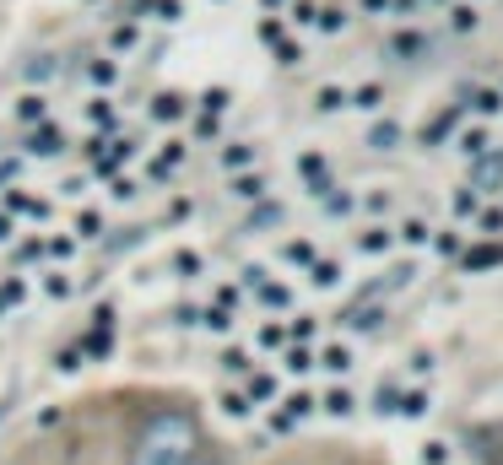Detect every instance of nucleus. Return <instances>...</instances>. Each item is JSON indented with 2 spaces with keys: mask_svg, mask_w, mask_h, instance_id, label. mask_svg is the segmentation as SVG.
<instances>
[{
  "mask_svg": "<svg viewBox=\"0 0 503 465\" xmlns=\"http://www.w3.org/2000/svg\"><path fill=\"white\" fill-rule=\"evenodd\" d=\"M195 455H200V423H195V412L163 406V412H152L135 428V439L125 450V465H195Z\"/></svg>",
  "mask_w": 503,
  "mask_h": 465,
  "instance_id": "obj_1",
  "label": "nucleus"
},
{
  "mask_svg": "<svg viewBox=\"0 0 503 465\" xmlns=\"http://www.w3.org/2000/svg\"><path fill=\"white\" fill-rule=\"evenodd\" d=\"M27 152H33V157H60V152H65V135H60L54 125H38L33 141H27Z\"/></svg>",
  "mask_w": 503,
  "mask_h": 465,
  "instance_id": "obj_2",
  "label": "nucleus"
},
{
  "mask_svg": "<svg viewBox=\"0 0 503 465\" xmlns=\"http://www.w3.org/2000/svg\"><path fill=\"white\" fill-rule=\"evenodd\" d=\"M152 114H157V119H179V114H184V98H179V92H163V98L152 103Z\"/></svg>",
  "mask_w": 503,
  "mask_h": 465,
  "instance_id": "obj_3",
  "label": "nucleus"
},
{
  "mask_svg": "<svg viewBox=\"0 0 503 465\" xmlns=\"http://www.w3.org/2000/svg\"><path fill=\"white\" fill-rule=\"evenodd\" d=\"M5 206H11V211H22V217H43V200H33V195H16V190H5Z\"/></svg>",
  "mask_w": 503,
  "mask_h": 465,
  "instance_id": "obj_4",
  "label": "nucleus"
},
{
  "mask_svg": "<svg viewBox=\"0 0 503 465\" xmlns=\"http://www.w3.org/2000/svg\"><path fill=\"white\" fill-rule=\"evenodd\" d=\"M92 81H98V87H114V81H119V65H114V60H98V65H92Z\"/></svg>",
  "mask_w": 503,
  "mask_h": 465,
  "instance_id": "obj_5",
  "label": "nucleus"
},
{
  "mask_svg": "<svg viewBox=\"0 0 503 465\" xmlns=\"http://www.w3.org/2000/svg\"><path fill=\"white\" fill-rule=\"evenodd\" d=\"M16 114H22V119H43V98H38V92H27V98L16 103Z\"/></svg>",
  "mask_w": 503,
  "mask_h": 465,
  "instance_id": "obj_6",
  "label": "nucleus"
},
{
  "mask_svg": "<svg viewBox=\"0 0 503 465\" xmlns=\"http://www.w3.org/2000/svg\"><path fill=\"white\" fill-rule=\"evenodd\" d=\"M233 190H238V195H244V200H260V190H265V184H260V179H255V173H244V179H238V184H233Z\"/></svg>",
  "mask_w": 503,
  "mask_h": 465,
  "instance_id": "obj_7",
  "label": "nucleus"
},
{
  "mask_svg": "<svg viewBox=\"0 0 503 465\" xmlns=\"http://www.w3.org/2000/svg\"><path fill=\"white\" fill-rule=\"evenodd\" d=\"M173 271H184V276H195V271H200V255H190V249H184V255H173Z\"/></svg>",
  "mask_w": 503,
  "mask_h": 465,
  "instance_id": "obj_8",
  "label": "nucleus"
},
{
  "mask_svg": "<svg viewBox=\"0 0 503 465\" xmlns=\"http://www.w3.org/2000/svg\"><path fill=\"white\" fill-rule=\"evenodd\" d=\"M200 103H206V114H217V108H228V92H222V87H211Z\"/></svg>",
  "mask_w": 503,
  "mask_h": 465,
  "instance_id": "obj_9",
  "label": "nucleus"
},
{
  "mask_svg": "<svg viewBox=\"0 0 503 465\" xmlns=\"http://www.w3.org/2000/svg\"><path fill=\"white\" fill-rule=\"evenodd\" d=\"M87 114H92V125H103V130H108V125H114V108H108V103H92V108H87Z\"/></svg>",
  "mask_w": 503,
  "mask_h": 465,
  "instance_id": "obj_10",
  "label": "nucleus"
},
{
  "mask_svg": "<svg viewBox=\"0 0 503 465\" xmlns=\"http://www.w3.org/2000/svg\"><path fill=\"white\" fill-rule=\"evenodd\" d=\"M222 163H228V168H244V163H249V146H228Z\"/></svg>",
  "mask_w": 503,
  "mask_h": 465,
  "instance_id": "obj_11",
  "label": "nucleus"
},
{
  "mask_svg": "<svg viewBox=\"0 0 503 465\" xmlns=\"http://www.w3.org/2000/svg\"><path fill=\"white\" fill-rule=\"evenodd\" d=\"M54 368H60V374H76V368H81V352H60Z\"/></svg>",
  "mask_w": 503,
  "mask_h": 465,
  "instance_id": "obj_12",
  "label": "nucleus"
},
{
  "mask_svg": "<svg viewBox=\"0 0 503 465\" xmlns=\"http://www.w3.org/2000/svg\"><path fill=\"white\" fill-rule=\"evenodd\" d=\"M222 412H228V417H244V412H249V401H244V395H222Z\"/></svg>",
  "mask_w": 503,
  "mask_h": 465,
  "instance_id": "obj_13",
  "label": "nucleus"
},
{
  "mask_svg": "<svg viewBox=\"0 0 503 465\" xmlns=\"http://www.w3.org/2000/svg\"><path fill=\"white\" fill-rule=\"evenodd\" d=\"M314 282H320V287H331V282H336V265H331V260H320V265H314Z\"/></svg>",
  "mask_w": 503,
  "mask_h": 465,
  "instance_id": "obj_14",
  "label": "nucleus"
},
{
  "mask_svg": "<svg viewBox=\"0 0 503 465\" xmlns=\"http://www.w3.org/2000/svg\"><path fill=\"white\" fill-rule=\"evenodd\" d=\"M76 228H81V238H92V233H98V211H81V222H76Z\"/></svg>",
  "mask_w": 503,
  "mask_h": 465,
  "instance_id": "obj_15",
  "label": "nucleus"
},
{
  "mask_svg": "<svg viewBox=\"0 0 503 465\" xmlns=\"http://www.w3.org/2000/svg\"><path fill=\"white\" fill-rule=\"evenodd\" d=\"M325 368H336V374H341V368H347V352H341V347H331V352H325Z\"/></svg>",
  "mask_w": 503,
  "mask_h": 465,
  "instance_id": "obj_16",
  "label": "nucleus"
},
{
  "mask_svg": "<svg viewBox=\"0 0 503 465\" xmlns=\"http://www.w3.org/2000/svg\"><path fill=\"white\" fill-rule=\"evenodd\" d=\"M195 465H233V460H228V455H217V450H200V455H195Z\"/></svg>",
  "mask_w": 503,
  "mask_h": 465,
  "instance_id": "obj_17",
  "label": "nucleus"
},
{
  "mask_svg": "<svg viewBox=\"0 0 503 465\" xmlns=\"http://www.w3.org/2000/svg\"><path fill=\"white\" fill-rule=\"evenodd\" d=\"M0 238H11V228H5V217H0Z\"/></svg>",
  "mask_w": 503,
  "mask_h": 465,
  "instance_id": "obj_18",
  "label": "nucleus"
},
{
  "mask_svg": "<svg viewBox=\"0 0 503 465\" xmlns=\"http://www.w3.org/2000/svg\"><path fill=\"white\" fill-rule=\"evenodd\" d=\"M265 5H282V0H265Z\"/></svg>",
  "mask_w": 503,
  "mask_h": 465,
  "instance_id": "obj_19",
  "label": "nucleus"
}]
</instances>
